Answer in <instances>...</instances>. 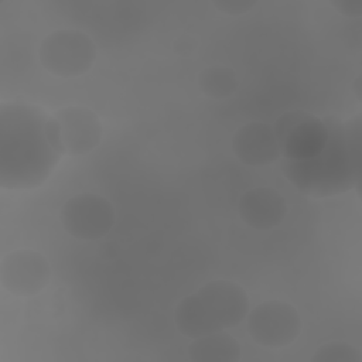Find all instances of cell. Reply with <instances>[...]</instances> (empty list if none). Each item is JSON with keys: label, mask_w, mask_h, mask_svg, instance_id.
<instances>
[{"label": "cell", "mask_w": 362, "mask_h": 362, "mask_svg": "<svg viewBox=\"0 0 362 362\" xmlns=\"http://www.w3.org/2000/svg\"><path fill=\"white\" fill-rule=\"evenodd\" d=\"M246 317L249 335L264 348L277 349L290 345L303 328L297 308L280 300L263 301Z\"/></svg>", "instance_id": "5b68a950"}, {"label": "cell", "mask_w": 362, "mask_h": 362, "mask_svg": "<svg viewBox=\"0 0 362 362\" xmlns=\"http://www.w3.org/2000/svg\"><path fill=\"white\" fill-rule=\"evenodd\" d=\"M249 310V297L242 286L229 280H214L197 293L184 297L175 307L177 329L195 339L240 324Z\"/></svg>", "instance_id": "3957f363"}, {"label": "cell", "mask_w": 362, "mask_h": 362, "mask_svg": "<svg viewBox=\"0 0 362 362\" xmlns=\"http://www.w3.org/2000/svg\"><path fill=\"white\" fill-rule=\"evenodd\" d=\"M287 160H307L318 154L327 143L328 130L324 120L303 110L283 113L272 127Z\"/></svg>", "instance_id": "8992f818"}, {"label": "cell", "mask_w": 362, "mask_h": 362, "mask_svg": "<svg viewBox=\"0 0 362 362\" xmlns=\"http://www.w3.org/2000/svg\"><path fill=\"white\" fill-rule=\"evenodd\" d=\"M329 4L346 17L362 16V0H331Z\"/></svg>", "instance_id": "2e32d148"}, {"label": "cell", "mask_w": 362, "mask_h": 362, "mask_svg": "<svg viewBox=\"0 0 362 362\" xmlns=\"http://www.w3.org/2000/svg\"><path fill=\"white\" fill-rule=\"evenodd\" d=\"M232 150L240 163L250 167H263L281 157L273 129L262 122L239 127L232 139Z\"/></svg>", "instance_id": "30bf717a"}, {"label": "cell", "mask_w": 362, "mask_h": 362, "mask_svg": "<svg viewBox=\"0 0 362 362\" xmlns=\"http://www.w3.org/2000/svg\"><path fill=\"white\" fill-rule=\"evenodd\" d=\"M49 279L51 266L40 252L20 249L1 259V287L14 296H35L48 286Z\"/></svg>", "instance_id": "ba28073f"}, {"label": "cell", "mask_w": 362, "mask_h": 362, "mask_svg": "<svg viewBox=\"0 0 362 362\" xmlns=\"http://www.w3.org/2000/svg\"><path fill=\"white\" fill-rule=\"evenodd\" d=\"M96 44L83 31L61 28L49 33L40 44L38 58L49 74L58 78H76L95 64Z\"/></svg>", "instance_id": "277c9868"}, {"label": "cell", "mask_w": 362, "mask_h": 362, "mask_svg": "<svg viewBox=\"0 0 362 362\" xmlns=\"http://www.w3.org/2000/svg\"><path fill=\"white\" fill-rule=\"evenodd\" d=\"M257 4L256 0H215L212 6L223 14L240 16L250 11Z\"/></svg>", "instance_id": "9a60e30c"}, {"label": "cell", "mask_w": 362, "mask_h": 362, "mask_svg": "<svg viewBox=\"0 0 362 362\" xmlns=\"http://www.w3.org/2000/svg\"><path fill=\"white\" fill-rule=\"evenodd\" d=\"M52 117L58 126L64 154L83 156L100 143L102 124L93 110L68 106L59 109Z\"/></svg>", "instance_id": "9c48e42d"}, {"label": "cell", "mask_w": 362, "mask_h": 362, "mask_svg": "<svg viewBox=\"0 0 362 362\" xmlns=\"http://www.w3.org/2000/svg\"><path fill=\"white\" fill-rule=\"evenodd\" d=\"M188 355L195 362H238L242 351L239 342L222 329L195 338L188 346Z\"/></svg>", "instance_id": "7c38bea8"}, {"label": "cell", "mask_w": 362, "mask_h": 362, "mask_svg": "<svg viewBox=\"0 0 362 362\" xmlns=\"http://www.w3.org/2000/svg\"><path fill=\"white\" fill-rule=\"evenodd\" d=\"M64 148L54 117L31 105L0 106V187L30 189L42 184Z\"/></svg>", "instance_id": "6da1fadb"}, {"label": "cell", "mask_w": 362, "mask_h": 362, "mask_svg": "<svg viewBox=\"0 0 362 362\" xmlns=\"http://www.w3.org/2000/svg\"><path fill=\"white\" fill-rule=\"evenodd\" d=\"M198 83L204 95L211 99H225L238 89V78L229 66H209L199 72Z\"/></svg>", "instance_id": "4fadbf2b"}, {"label": "cell", "mask_w": 362, "mask_h": 362, "mask_svg": "<svg viewBox=\"0 0 362 362\" xmlns=\"http://www.w3.org/2000/svg\"><path fill=\"white\" fill-rule=\"evenodd\" d=\"M352 88L355 89L354 92H355V95H356V99L361 100V76H358V78L355 79V82L352 83Z\"/></svg>", "instance_id": "e0dca14e"}, {"label": "cell", "mask_w": 362, "mask_h": 362, "mask_svg": "<svg viewBox=\"0 0 362 362\" xmlns=\"http://www.w3.org/2000/svg\"><path fill=\"white\" fill-rule=\"evenodd\" d=\"M328 137L322 150L307 160L283 158L284 175L303 194L328 197L342 194L361 180V124L324 119Z\"/></svg>", "instance_id": "7a4b0ae2"}, {"label": "cell", "mask_w": 362, "mask_h": 362, "mask_svg": "<svg viewBox=\"0 0 362 362\" xmlns=\"http://www.w3.org/2000/svg\"><path fill=\"white\" fill-rule=\"evenodd\" d=\"M238 212L246 225L257 230H267L283 222L287 215V204L279 191L257 187L239 198Z\"/></svg>", "instance_id": "8fae6325"}, {"label": "cell", "mask_w": 362, "mask_h": 362, "mask_svg": "<svg viewBox=\"0 0 362 362\" xmlns=\"http://www.w3.org/2000/svg\"><path fill=\"white\" fill-rule=\"evenodd\" d=\"M64 229L76 239L96 240L115 225V208L102 195L82 192L69 198L59 211Z\"/></svg>", "instance_id": "52a82bcc"}, {"label": "cell", "mask_w": 362, "mask_h": 362, "mask_svg": "<svg viewBox=\"0 0 362 362\" xmlns=\"http://www.w3.org/2000/svg\"><path fill=\"white\" fill-rule=\"evenodd\" d=\"M362 354L361 351L342 341L327 342L317 348L314 355L311 356V362H361Z\"/></svg>", "instance_id": "5bb4252c"}]
</instances>
